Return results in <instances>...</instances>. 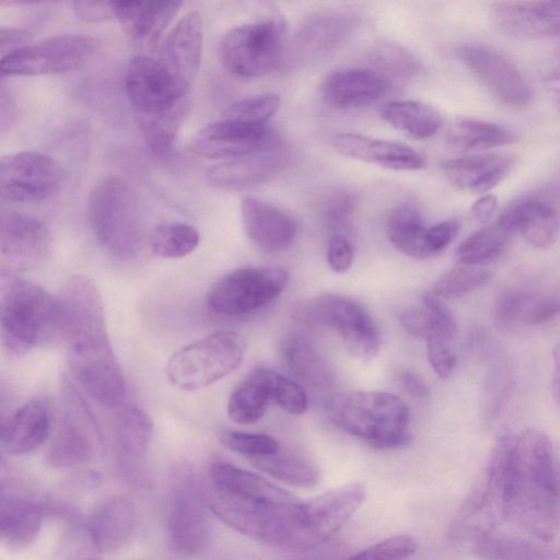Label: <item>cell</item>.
Masks as SVG:
<instances>
[{
	"label": "cell",
	"instance_id": "6da1fadb",
	"mask_svg": "<svg viewBox=\"0 0 560 560\" xmlns=\"http://www.w3.org/2000/svg\"><path fill=\"white\" fill-rule=\"evenodd\" d=\"M205 490L210 511L248 538L291 547L303 502L255 472L217 459L208 468Z\"/></svg>",
	"mask_w": 560,
	"mask_h": 560
},
{
	"label": "cell",
	"instance_id": "7a4b0ae2",
	"mask_svg": "<svg viewBox=\"0 0 560 560\" xmlns=\"http://www.w3.org/2000/svg\"><path fill=\"white\" fill-rule=\"evenodd\" d=\"M57 298L72 376L100 404L120 406L127 385L112 347L100 291L89 278L75 275Z\"/></svg>",
	"mask_w": 560,
	"mask_h": 560
},
{
	"label": "cell",
	"instance_id": "3957f363",
	"mask_svg": "<svg viewBox=\"0 0 560 560\" xmlns=\"http://www.w3.org/2000/svg\"><path fill=\"white\" fill-rule=\"evenodd\" d=\"M504 521L549 542L558 527L560 487L549 438L538 429L504 433Z\"/></svg>",
	"mask_w": 560,
	"mask_h": 560
},
{
	"label": "cell",
	"instance_id": "277c9868",
	"mask_svg": "<svg viewBox=\"0 0 560 560\" xmlns=\"http://www.w3.org/2000/svg\"><path fill=\"white\" fill-rule=\"evenodd\" d=\"M329 420L376 450L397 448L411 440L410 415L404 400L386 392H353L330 397Z\"/></svg>",
	"mask_w": 560,
	"mask_h": 560
},
{
	"label": "cell",
	"instance_id": "5b68a950",
	"mask_svg": "<svg viewBox=\"0 0 560 560\" xmlns=\"http://www.w3.org/2000/svg\"><path fill=\"white\" fill-rule=\"evenodd\" d=\"M1 342L14 358L25 355L61 337L58 298L43 287L22 279H10L1 300Z\"/></svg>",
	"mask_w": 560,
	"mask_h": 560
},
{
	"label": "cell",
	"instance_id": "8992f818",
	"mask_svg": "<svg viewBox=\"0 0 560 560\" xmlns=\"http://www.w3.org/2000/svg\"><path fill=\"white\" fill-rule=\"evenodd\" d=\"M89 221L98 244L113 257L138 256L145 241V225L139 200L119 177L98 182L89 196Z\"/></svg>",
	"mask_w": 560,
	"mask_h": 560
},
{
	"label": "cell",
	"instance_id": "52a82bcc",
	"mask_svg": "<svg viewBox=\"0 0 560 560\" xmlns=\"http://www.w3.org/2000/svg\"><path fill=\"white\" fill-rule=\"evenodd\" d=\"M205 481L188 464L176 465L168 478L165 526L171 549L185 557L203 552L211 538Z\"/></svg>",
	"mask_w": 560,
	"mask_h": 560
},
{
	"label": "cell",
	"instance_id": "ba28073f",
	"mask_svg": "<svg viewBox=\"0 0 560 560\" xmlns=\"http://www.w3.org/2000/svg\"><path fill=\"white\" fill-rule=\"evenodd\" d=\"M246 342L231 330H218L177 351L167 361L166 376L176 388L194 392L235 371L243 362Z\"/></svg>",
	"mask_w": 560,
	"mask_h": 560
},
{
	"label": "cell",
	"instance_id": "9c48e42d",
	"mask_svg": "<svg viewBox=\"0 0 560 560\" xmlns=\"http://www.w3.org/2000/svg\"><path fill=\"white\" fill-rule=\"evenodd\" d=\"M293 317L302 324L332 328L348 352L361 362L371 361L378 352L377 325L353 300L332 294L307 299L295 305Z\"/></svg>",
	"mask_w": 560,
	"mask_h": 560
},
{
	"label": "cell",
	"instance_id": "30bf717a",
	"mask_svg": "<svg viewBox=\"0 0 560 560\" xmlns=\"http://www.w3.org/2000/svg\"><path fill=\"white\" fill-rule=\"evenodd\" d=\"M283 54V24L268 19L231 28L219 45V58L231 74L253 79L272 72Z\"/></svg>",
	"mask_w": 560,
	"mask_h": 560
},
{
	"label": "cell",
	"instance_id": "8fae6325",
	"mask_svg": "<svg viewBox=\"0 0 560 560\" xmlns=\"http://www.w3.org/2000/svg\"><path fill=\"white\" fill-rule=\"evenodd\" d=\"M288 282L289 273L281 267L237 268L211 284L207 305L222 316L250 315L279 296Z\"/></svg>",
	"mask_w": 560,
	"mask_h": 560
},
{
	"label": "cell",
	"instance_id": "7c38bea8",
	"mask_svg": "<svg viewBox=\"0 0 560 560\" xmlns=\"http://www.w3.org/2000/svg\"><path fill=\"white\" fill-rule=\"evenodd\" d=\"M61 415L47 452L48 462L59 468H70L89 462L102 443L95 417L77 388L63 380Z\"/></svg>",
	"mask_w": 560,
	"mask_h": 560
},
{
	"label": "cell",
	"instance_id": "4fadbf2b",
	"mask_svg": "<svg viewBox=\"0 0 560 560\" xmlns=\"http://www.w3.org/2000/svg\"><path fill=\"white\" fill-rule=\"evenodd\" d=\"M96 40L88 35L52 36L1 58V75H43L75 70L94 55Z\"/></svg>",
	"mask_w": 560,
	"mask_h": 560
},
{
	"label": "cell",
	"instance_id": "5bb4252c",
	"mask_svg": "<svg viewBox=\"0 0 560 560\" xmlns=\"http://www.w3.org/2000/svg\"><path fill=\"white\" fill-rule=\"evenodd\" d=\"M362 482H350L303 502L292 549L307 550L328 540L355 513L365 499Z\"/></svg>",
	"mask_w": 560,
	"mask_h": 560
},
{
	"label": "cell",
	"instance_id": "9a60e30c",
	"mask_svg": "<svg viewBox=\"0 0 560 560\" xmlns=\"http://www.w3.org/2000/svg\"><path fill=\"white\" fill-rule=\"evenodd\" d=\"M63 180V170L46 154L21 151L1 158L0 194L3 200H45L59 191Z\"/></svg>",
	"mask_w": 560,
	"mask_h": 560
},
{
	"label": "cell",
	"instance_id": "2e32d148",
	"mask_svg": "<svg viewBox=\"0 0 560 560\" xmlns=\"http://www.w3.org/2000/svg\"><path fill=\"white\" fill-rule=\"evenodd\" d=\"M283 145L281 137L269 126H254L226 118L205 126L189 142V149L195 154L226 161Z\"/></svg>",
	"mask_w": 560,
	"mask_h": 560
},
{
	"label": "cell",
	"instance_id": "e0dca14e",
	"mask_svg": "<svg viewBox=\"0 0 560 560\" xmlns=\"http://www.w3.org/2000/svg\"><path fill=\"white\" fill-rule=\"evenodd\" d=\"M52 237L37 218L8 212L1 217L0 265L2 277L16 278L42 266L49 257Z\"/></svg>",
	"mask_w": 560,
	"mask_h": 560
},
{
	"label": "cell",
	"instance_id": "ac0fdd59",
	"mask_svg": "<svg viewBox=\"0 0 560 560\" xmlns=\"http://www.w3.org/2000/svg\"><path fill=\"white\" fill-rule=\"evenodd\" d=\"M456 55L472 75L501 103L521 108L532 90L518 67L503 54L482 44H464Z\"/></svg>",
	"mask_w": 560,
	"mask_h": 560
},
{
	"label": "cell",
	"instance_id": "d6986e66",
	"mask_svg": "<svg viewBox=\"0 0 560 560\" xmlns=\"http://www.w3.org/2000/svg\"><path fill=\"white\" fill-rule=\"evenodd\" d=\"M125 88L131 104L143 116L163 113L188 94L160 60L147 56L130 60L125 74Z\"/></svg>",
	"mask_w": 560,
	"mask_h": 560
},
{
	"label": "cell",
	"instance_id": "ffe728a7",
	"mask_svg": "<svg viewBox=\"0 0 560 560\" xmlns=\"http://www.w3.org/2000/svg\"><path fill=\"white\" fill-rule=\"evenodd\" d=\"M153 436L151 418L138 407H128L117 417L114 448L120 477L133 487L147 482V458Z\"/></svg>",
	"mask_w": 560,
	"mask_h": 560
},
{
	"label": "cell",
	"instance_id": "44dd1931",
	"mask_svg": "<svg viewBox=\"0 0 560 560\" xmlns=\"http://www.w3.org/2000/svg\"><path fill=\"white\" fill-rule=\"evenodd\" d=\"M489 18L500 32L516 38L560 35V1H497Z\"/></svg>",
	"mask_w": 560,
	"mask_h": 560
},
{
	"label": "cell",
	"instance_id": "7402d4cb",
	"mask_svg": "<svg viewBox=\"0 0 560 560\" xmlns=\"http://www.w3.org/2000/svg\"><path fill=\"white\" fill-rule=\"evenodd\" d=\"M358 22L359 15L345 8L312 13L296 30L292 54L299 60L323 56L341 45L352 34Z\"/></svg>",
	"mask_w": 560,
	"mask_h": 560
},
{
	"label": "cell",
	"instance_id": "603a6c76",
	"mask_svg": "<svg viewBox=\"0 0 560 560\" xmlns=\"http://www.w3.org/2000/svg\"><path fill=\"white\" fill-rule=\"evenodd\" d=\"M392 80L372 68H340L322 82L324 100L332 107L351 109L381 100L390 89Z\"/></svg>",
	"mask_w": 560,
	"mask_h": 560
},
{
	"label": "cell",
	"instance_id": "cb8c5ba5",
	"mask_svg": "<svg viewBox=\"0 0 560 560\" xmlns=\"http://www.w3.org/2000/svg\"><path fill=\"white\" fill-rule=\"evenodd\" d=\"M241 214L247 237L264 252H283L295 240L296 220L278 206L245 197L241 202Z\"/></svg>",
	"mask_w": 560,
	"mask_h": 560
},
{
	"label": "cell",
	"instance_id": "d4e9b609",
	"mask_svg": "<svg viewBox=\"0 0 560 560\" xmlns=\"http://www.w3.org/2000/svg\"><path fill=\"white\" fill-rule=\"evenodd\" d=\"M285 147L213 165L206 173L207 183L218 190H243L265 184L289 162Z\"/></svg>",
	"mask_w": 560,
	"mask_h": 560
},
{
	"label": "cell",
	"instance_id": "484cf974",
	"mask_svg": "<svg viewBox=\"0 0 560 560\" xmlns=\"http://www.w3.org/2000/svg\"><path fill=\"white\" fill-rule=\"evenodd\" d=\"M43 520L42 502L1 482L0 536L5 548L18 551L33 544L40 532Z\"/></svg>",
	"mask_w": 560,
	"mask_h": 560
},
{
	"label": "cell",
	"instance_id": "4316f807",
	"mask_svg": "<svg viewBox=\"0 0 560 560\" xmlns=\"http://www.w3.org/2000/svg\"><path fill=\"white\" fill-rule=\"evenodd\" d=\"M202 39L201 18L189 12L173 27L161 49L160 62L186 91L199 70Z\"/></svg>",
	"mask_w": 560,
	"mask_h": 560
},
{
	"label": "cell",
	"instance_id": "83f0119b",
	"mask_svg": "<svg viewBox=\"0 0 560 560\" xmlns=\"http://www.w3.org/2000/svg\"><path fill=\"white\" fill-rule=\"evenodd\" d=\"M334 147L343 156L394 171H417L425 166L420 152L400 142L343 132L335 136Z\"/></svg>",
	"mask_w": 560,
	"mask_h": 560
},
{
	"label": "cell",
	"instance_id": "f1b7e54d",
	"mask_svg": "<svg viewBox=\"0 0 560 560\" xmlns=\"http://www.w3.org/2000/svg\"><path fill=\"white\" fill-rule=\"evenodd\" d=\"M427 315V355L435 374L450 378L456 366L457 327L454 315L441 298L427 293L423 307Z\"/></svg>",
	"mask_w": 560,
	"mask_h": 560
},
{
	"label": "cell",
	"instance_id": "f546056e",
	"mask_svg": "<svg viewBox=\"0 0 560 560\" xmlns=\"http://www.w3.org/2000/svg\"><path fill=\"white\" fill-rule=\"evenodd\" d=\"M51 412L42 399L31 400L14 411L2 424L1 450L8 455L36 451L50 436Z\"/></svg>",
	"mask_w": 560,
	"mask_h": 560
},
{
	"label": "cell",
	"instance_id": "4dcf8cb0",
	"mask_svg": "<svg viewBox=\"0 0 560 560\" xmlns=\"http://www.w3.org/2000/svg\"><path fill=\"white\" fill-rule=\"evenodd\" d=\"M85 526L100 553L117 551L131 540L136 532L135 505L126 497H112L94 510Z\"/></svg>",
	"mask_w": 560,
	"mask_h": 560
},
{
	"label": "cell",
	"instance_id": "1f68e13d",
	"mask_svg": "<svg viewBox=\"0 0 560 560\" xmlns=\"http://www.w3.org/2000/svg\"><path fill=\"white\" fill-rule=\"evenodd\" d=\"M513 164L512 158L492 153L448 160L441 165V170L457 189L483 194L503 182Z\"/></svg>",
	"mask_w": 560,
	"mask_h": 560
},
{
	"label": "cell",
	"instance_id": "d6a6232c",
	"mask_svg": "<svg viewBox=\"0 0 560 560\" xmlns=\"http://www.w3.org/2000/svg\"><path fill=\"white\" fill-rule=\"evenodd\" d=\"M279 358L289 377L302 387L325 390L332 384L328 363L304 336H285L279 346Z\"/></svg>",
	"mask_w": 560,
	"mask_h": 560
},
{
	"label": "cell",
	"instance_id": "836d02e7",
	"mask_svg": "<svg viewBox=\"0 0 560 560\" xmlns=\"http://www.w3.org/2000/svg\"><path fill=\"white\" fill-rule=\"evenodd\" d=\"M501 217L514 233L536 248L550 247L560 234V215L547 201L534 198L520 200Z\"/></svg>",
	"mask_w": 560,
	"mask_h": 560
},
{
	"label": "cell",
	"instance_id": "e575fe53",
	"mask_svg": "<svg viewBox=\"0 0 560 560\" xmlns=\"http://www.w3.org/2000/svg\"><path fill=\"white\" fill-rule=\"evenodd\" d=\"M180 5V1L112 2L114 18L136 43L144 46L156 43Z\"/></svg>",
	"mask_w": 560,
	"mask_h": 560
},
{
	"label": "cell",
	"instance_id": "d590c367",
	"mask_svg": "<svg viewBox=\"0 0 560 560\" xmlns=\"http://www.w3.org/2000/svg\"><path fill=\"white\" fill-rule=\"evenodd\" d=\"M469 547L482 560H560V553L548 542L527 535L493 530L479 536Z\"/></svg>",
	"mask_w": 560,
	"mask_h": 560
},
{
	"label": "cell",
	"instance_id": "8d00e7d4",
	"mask_svg": "<svg viewBox=\"0 0 560 560\" xmlns=\"http://www.w3.org/2000/svg\"><path fill=\"white\" fill-rule=\"evenodd\" d=\"M514 130L491 121L457 118L448 127L446 142L457 152H476L515 142Z\"/></svg>",
	"mask_w": 560,
	"mask_h": 560
},
{
	"label": "cell",
	"instance_id": "74e56055",
	"mask_svg": "<svg viewBox=\"0 0 560 560\" xmlns=\"http://www.w3.org/2000/svg\"><path fill=\"white\" fill-rule=\"evenodd\" d=\"M381 115L392 127L415 139L432 137L443 124V117L435 107L419 101L389 102Z\"/></svg>",
	"mask_w": 560,
	"mask_h": 560
},
{
	"label": "cell",
	"instance_id": "f35d334b",
	"mask_svg": "<svg viewBox=\"0 0 560 560\" xmlns=\"http://www.w3.org/2000/svg\"><path fill=\"white\" fill-rule=\"evenodd\" d=\"M428 228L418 207L404 202L393 208L386 220V235L402 254L425 259L424 236Z\"/></svg>",
	"mask_w": 560,
	"mask_h": 560
},
{
	"label": "cell",
	"instance_id": "ab89813d",
	"mask_svg": "<svg viewBox=\"0 0 560 560\" xmlns=\"http://www.w3.org/2000/svg\"><path fill=\"white\" fill-rule=\"evenodd\" d=\"M514 231L500 218L470 234L456 250V260L460 265L480 266L500 257L508 248Z\"/></svg>",
	"mask_w": 560,
	"mask_h": 560
},
{
	"label": "cell",
	"instance_id": "60d3db41",
	"mask_svg": "<svg viewBox=\"0 0 560 560\" xmlns=\"http://www.w3.org/2000/svg\"><path fill=\"white\" fill-rule=\"evenodd\" d=\"M259 470L299 488H312L319 481L317 466L301 453L281 445L272 454L250 460Z\"/></svg>",
	"mask_w": 560,
	"mask_h": 560
},
{
	"label": "cell",
	"instance_id": "b9f144b4",
	"mask_svg": "<svg viewBox=\"0 0 560 560\" xmlns=\"http://www.w3.org/2000/svg\"><path fill=\"white\" fill-rule=\"evenodd\" d=\"M271 396L264 376L262 368L252 371L233 390L228 402L231 420L241 424H252L260 420Z\"/></svg>",
	"mask_w": 560,
	"mask_h": 560
},
{
	"label": "cell",
	"instance_id": "7bdbcfd3",
	"mask_svg": "<svg viewBox=\"0 0 560 560\" xmlns=\"http://www.w3.org/2000/svg\"><path fill=\"white\" fill-rule=\"evenodd\" d=\"M188 112V98L174 107L156 114L140 115V126L148 148L156 155L167 154L174 145L176 136Z\"/></svg>",
	"mask_w": 560,
	"mask_h": 560
},
{
	"label": "cell",
	"instance_id": "ee69618b",
	"mask_svg": "<svg viewBox=\"0 0 560 560\" xmlns=\"http://www.w3.org/2000/svg\"><path fill=\"white\" fill-rule=\"evenodd\" d=\"M200 242L198 230L188 223L172 221L155 225L148 243L151 252L163 258H180L194 252Z\"/></svg>",
	"mask_w": 560,
	"mask_h": 560
},
{
	"label": "cell",
	"instance_id": "f6af8a7d",
	"mask_svg": "<svg viewBox=\"0 0 560 560\" xmlns=\"http://www.w3.org/2000/svg\"><path fill=\"white\" fill-rule=\"evenodd\" d=\"M490 279L488 269L462 265L441 276L433 284V292L439 298L454 299L483 287Z\"/></svg>",
	"mask_w": 560,
	"mask_h": 560
},
{
	"label": "cell",
	"instance_id": "bcb514c9",
	"mask_svg": "<svg viewBox=\"0 0 560 560\" xmlns=\"http://www.w3.org/2000/svg\"><path fill=\"white\" fill-rule=\"evenodd\" d=\"M280 106L281 100L277 94L253 95L231 104L222 118L254 126H267V122L277 114Z\"/></svg>",
	"mask_w": 560,
	"mask_h": 560
},
{
	"label": "cell",
	"instance_id": "7dc6e473",
	"mask_svg": "<svg viewBox=\"0 0 560 560\" xmlns=\"http://www.w3.org/2000/svg\"><path fill=\"white\" fill-rule=\"evenodd\" d=\"M264 376L271 396L282 410L290 415H302L307 408V397L303 387L289 376L262 369Z\"/></svg>",
	"mask_w": 560,
	"mask_h": 560
},
{
	"label": "cell",
	"instance_id": "c3c4849f",
	"mask_svg": "<svg viewBox=\"0 0 560 560\" xmlns=\"http://www.w3.org/2000/svg\"><path fill=\"white\" fill-rule=\"evenodd\" d=\"M221 443L229 450L250 460L275 453L281 446L271 435L224 430L220 434Z\"/></svg>",
	"mask_w": 560,
	"mask_h": 560
},
{
	"label": "cell",
	"instance_id": "681fc988",
	"mask_svg": "<svg viewBox=\"0 0 560 560\" xmlns=\"http://www.w3.org/2000/svg\"><path fill=\"white\" fill-rule=\"evenodd\" d=\"M417 544L408 535H395L381 540L347 560H406L416 552Z\"/></svg>",
	"mask_w": 560,
	"mask_h": 560
},
{
	"label": "cell",
	"instance_id": "f907efd6",
	"mask_svg": "<svg viewBox=\"0 0 560 560\" xmlns=\"http://www.w3.org/2000/svg\"><path fill=\"white\" fill-rule=\"evenodd\" d=\"M376 70L390 79L393 77L408 78L419 68L418 61L406 49L395 45H384L373 56Z\"/></svg>",
	"mask_w": 560,
	"mask_h": 560
},
{
	"label": "cell",
	"instance_id": "816d5d0a",
	"mask_svg": "<svg viewBox=\"0 0 560 560\" xmlns=\"http://www.w3.org/2000/svg\"><path fill=\"white\" fill-rule=\"evenodd\" d=\"M528 292L508 290L501 293L494 305V323L500 328H510L521 324L523 308Z\"/></svg>",
	"mask_w": 560,
	"mask_h": 560
},
{
	"label": "cell",
	"instance_id": "f5cc1de1",
	"mask_svg": "<svg viewBox=\"0 0 560 560\" xmlns=\"http://www.w3.org/2000/svg\"><path fill=\"white\" fill-rule=\"evenodd\" d=\"M354 205V198L351 194L338 191L323 202L322 218L329 226L338 229L349 220Z\"/></svg>",
	"mask_w": 560,
	"mask_h": 560
},
{
	"label": "cell",
	"instance_id": "db71d44e",
	"mask_svg": "<svg viewBox=\"0 0 560 560\" xmlns=\"http://www.w3.org/2000/svg\"><path fill=\"white\" fill-rule=\"evenodd\" d=\"M459 228L456 220H444L428 228L424 236L425 259L441 254L456 237Z\"/></svg>",
	"mask_w": 560,
	"mask_h": 560
},
{
	"label": "cell",
	"instance_id": "11a10c76",
	"mask_svg": "<svg viewBox=\"0 0 560 560\" xmlns=\"http://www.w3.org/2000/svg\"><path fill=\"white\" fill-rule=\"evenodd\" d=\"M327 262L336 273H345L353 262L351 243L341 234H332L327 247Z\"/></svg>",
	"mask_w": 560,
	"mask_h": 560
},
{
	"label": "cell",
	"instance_id": "9f6ffc18",
	"mask_svg": "<svg viewBox=\"0 0 560 560\" xmlns=\"http://www.w3.org/2000/svg\"><path fill=\"white\" fill-rule=\"evenodd\" d=\"M73 11L79 19L85 22H98L114 18L112 2L107 1H75Z\"/></svg>",
	"mask_w": 560,
	"mask_h": 560
},
{
	"label": "cell",
	"instance_id": "6f0895ef",
	"mask_svg": "<svg viewBox=\"0 0 560 560\" xmlns=\"http://www.w3.org/2000/svg\"><path fill=\"white\" fill-rule=\"evenodd\" d=\"M32 34L24 28L1 27L0 50L1 56L7 57L31 45Z\"/></svg>",
	"mask_w": 560,
	"mask_h": 560
},
{
	"label": "cell",
	"instance_id": "680465c9",
	"mask_svg": "<svg viewBox=\"0 0 560 560\" xmlns=\"http://www.w3.org/2000/svg\"><path fill=\"white\" fill-rule=\"evenodd\" d=\"M399 322L404 329L413 337H425L427 315L423 308L406 310L399 314Z\"/></svg>",
	"mask_w": 560,
	"mask_h": 560
},
{
	"label": "cell",
	"instance_id": "91938a15",
	"mask_svg": "<svg viewBox=\"0 0 560 560\" xmlns=\"http://www.w3.org/2000/svg\"><path fill=\"white\" fill-rule=\"evenodd\" d=\"M402 388L415 399L424 400L430 397V389L425 382L411 371H405L399 376Z\"/></svg>",
	"mask_w": 560,
	"mask_h": 560
},
{
	"label": "cell",
	"instance_id": "94428289",
	"mask_svg": "<svg viewBox=\"0 0 560 560\" xmlns=\"http://www.w3.org/2000/svg\"><path fill=\"white\" fill-rule=\"evenodd\" d=\"M498 200L495 196L487 194L479 197L471 206L472 217L480 223H487L495 212Z\"/></svg>",
	"mask_w": 560,
	"mask_h": 560
},
{
	"label": "cell",
	"instance_id": "6125c7cd",
	"mask_svg": "<svg viewBox=\"0 0 560 560\" xmlns=\"http://www.w3.org/2000/svg\"><path fill=\"white\" fill-rule=\"evenodd\" d=\"M0 125L1 130L4 131L10 128V125L13 122L15 112H14V103L7 91L3 80L0 84Z\"/></svg>",
	"mask_w": 560,
	"mask_h": 560
},
{
	"label": "cell",
	"instance_id": "be15d7a7",
	"mask_svg": "<svg viewBox=\"0 0 560 560\" xmlns=\"http://www.w3.org/2000/svg\"><path fill=\"white\" fill-rule=\"evenodd\" d=\"M552 381L551 392L557 406L560 409V345L552 350Z\"/></svg>",
	"mask_w": 560,
	"mask_h": 560
},
{
	"label": "cell",
	"instance_id": "e7e4bbea",
	"mask_svg": "<svg viewBox=\"0 0 560 560\" xmlns=\"http://www.w3.org/2000/svg\"><path fill=\"white\" fill-rule=\"evenodd\" d=\"M549 86L556 97L557 106L560 110V67L551 74Z\"/></svg>",
	"mask_w": 560,
	"mask_h": 560
}]
</instances>
